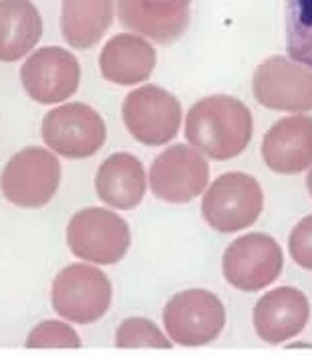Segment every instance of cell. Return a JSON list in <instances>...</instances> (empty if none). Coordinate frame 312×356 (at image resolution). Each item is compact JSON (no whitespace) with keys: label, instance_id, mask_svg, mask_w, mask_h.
Segmentation results:
<instances>
[{"label":"cell","instance_id":"obj_1","mask_svg":"<svg viewBox=\"0 0 312 356\" xmlns=\"http://www.w3.org/2000/svg\"><path fill=\"white\" fill-rule=\"evenodd\" d=\"M254 136V115L242 99L209 95L199 99L185 120V138L211 160L244 154Z\"/></svg>","mask_w":312,"mask_h":356},{"label":"cell","instance_id":"obj_2","mask_svg":"<svg viewBox=\"0 0 312 356\" xmlns=\"http://www.w3.org/2000/svg\"><path fill=\"white\" fill-rule=\"evenodd\" d=\"M130 243L128 222L102 207L77 211L67 225L69 251L93 266H116L126 257Z\"/></svg>","mask_w":312,"mask_h":356},{"label":"cell","instance_id":"obj_3","mask_svg":"<svg viewBox=\"0 0 312 356\" xmlns=\"http://www.w3.org/2000/svg\"><path fill=\"white\" fill-rule=\"evenodd\" d=\"M61 186V162L53 150L31 146L4 164L0 191L4 199L21 209H41L55 199Z\"/></svg>","mask_w":312,"mask_h":356},{"label":"cell","instance_id":"obj_4","mask_svg":"<svg viewBox=\"0 0 312 356\" xmlns=\"http://www.w3.org/2000/svg\"><path fill=\"white\" fill-rule=\"evenodd\" d=\"M264 211V191L245 172H225L213 180L201 200L205 222L219 233H237L251 227Z\"/></svg>","mask_w":312,"mask_h":356},{"label":"cell","instance_id":"obj_5","mask_svg":"<svg viewBox=\"0 0 312 356\" xmlns=\"http://www.w3.org/2000/svg\"><path fill=\"white\" fill-rule=\"evenodd\" d=\"M51 304L55 314L71 324H93L110 310V277L93 264L67 266L53 280Z\"/></svg>","mask_w":312,"mask_h":356},{"label":"cell","instance_id":"obj_6","mask_svg":"<svg viewBox=\"0 0 312 356\" xmlns=\"http://www.w3.org/2000/svg\"><path fill=\"white\" fill-rule=\"evenodd\" d=\"M225 306L209 289H185L173 296L162 312V324L171 342L178 346H205L225 328Z\"/></svg>","mask_w":312,"mask_h":356},{"label":"cell","instance_id":"obj_7","mask_svg":"<svg viewBox=\"0 0 312 356\" xmlns=\"http://www.w3.org/2000/svg\"><path fill=\"white\" fill-rule=\"evenodd\" d=\"M41 136L45 146L57 156L84 160L98 154L106 144V122L88 104H63L43 118Z\"/></svg>","mask_w":312,"mask_h":356},{"label":"cell","instance_id":"obj_8","mask_svg":"<svg viewBox=\"0 0 312 356\" xmlns=\"http://www.w3.org/2000/svg\"><path fill=\"white\" fill-rule=\"evenodd\" d=\"M122 118L136 142L144 146H164L177 138L182 108L171 91L158 86H140L126 95Z\"/></svg>","mask_w":312,"mask_h":356},{"label":"cell","instance_id":"obj_9","mask_svg":"<svg viewBox=\"0 0 312 356\" xmlns=\"http://www.w3.org/2000/svg\"><path fill=\"white\" fill-rule=\"evenodd\" d=\"M251 91L260 106L274 111H312V69L292 57L272 55L251 77Z\"/></svg>","mask_w":312,"mask_h":356},{"label":"cell","instance_id":"obj_10","mask_svg":"<svg viewBox=\"0 0 312 356\" xmlns=\"http://www.w3.org/2000/svg\"><path fill=\"white\" fill-rule=\"evenodd\" d=\"M284 269V251L267 233H247L223 253V275L231 288L260 291L272 286Z\"/></svg>","mask_w":312,"mask_h":356},{"label":"cell","instance_id":"obj_11","mask_svg":"<svg viewBox=\"0 0 312 356\" xmlns=\"http://www.w3.org/2000/svg\"><path fill=\"white\" fill-rule=\"evenodd\" d=\"M209 172V162L197 148L191 144H175L156 156L148 182L156 199L185 204L205 193Z\"/></svg>","mask_w":312,"mask_h":356},{"label":"cell","instance_id":"obj_12","mask_svg":"<svg viewBox=\"0 0 312 356\" xmlns=\"http://www.w3.org/2000/svg\"><path fill=\"white\" fill-rule=\"evenodd\" d=\"M81 81L77 57L61 47H43L26 57L21 67L24 93L43 106H55L73 97Z\"/></svg>","mask_w":312,"mask_h":356},{"label":"cell","instance_id":"obj_13","mask_svg":"<svg viewBox=\"0 0 312 356\" xmlns=\"http://www.w3.org/2000/svg\"><path fill=\"white\" fill-rule=\"evenodd\" d=\"M191 6L193 0H116L122 26L160 44L182 37L191 22Z\"/></svg>","mask_w":312,"mask_h":356},{"label":"cell","instance_id":"obj_14","mask_svg":"<svg viewBox=\"0 0 312 356\" xmlns=\"http://www.w3.org/2000/svg\"><path fill=\"white\" fill-rule=\"evenodd\" d=\"M311 320V302L298 288L282 286L264 293L254 308V328L267 344L296 338Z\"/></svg>","mask_w":312,"mask_h":356},{"label":"cell","instance_id":"obj_15","mask_svg":"<svg viewBox=\"0 0 312 356\" xmlns=\"http://www.w3.org/2000/svg\"><path fill=\"white\" fill-rule=\"evenodd\" d=\"M262 158L276 175H300L312 166V115L278 120L262 140Z\"/></svg>","mask_w":312,"mask_h":356},{"label":"cell","instance_id":"obj_16","mask_svg":"<svg viewBox=\"0 0 312 356\" xmlns=\"http://www.w3.org/2000/svg\"><path fill=\"white\" fill-rule=\"evenodd\" d=\"M156 67V49L136 33L111 37L100 51V71L114 86H140Z\"/></svg>","mask_w":312,"mask_h":356},{"label":"cell","instance_id":"obj_17","mask_svg":"<svg viewBox=\"0 0 312 356\" xmlns=\"http://www.w3.org/2000/svg\"><path fill=\"white\" fill-rule=\"evenodd\" d=\"M146 180L144 166L136 156L116 152L100 164L95 175V193L111 209L130 211L144 200Z\"/></svg>","mask_w":312,"mask_h":356},{"label":"cell","instance_id":"obj_18","mask_svg":"<svg viewBox=\"0 0 312 356\" xmlns=\"http://www.w3.org/2000/svg\"><path fill=\"white\" fill-rule=\"evenodd\" d=\"M43 37V19L31 0H0V61L26 57Z\"/></svg>","mask_w":312,"mask_h":356},{"label":"cell","instance_id":"obj_19","mask_svg":"<svg viewBox=\"0 0 312 356\" xmlns=\"http://www.w3.org/2000/svg\"><path fill=\"white\" fill-rule=\"evenodd\" d=\"M114 22V0H63L61 33L69 47L91 49Z\"/></svg>","mask_w":312,"mask_h":356},{"label":"cell","instance_id":"obj_20","mask_svg":"<svg viewBox=\"0 0 312 356\" xmlns=\"http://www.w3.org/2000/svg\"><path fill=\"white\" fill-rule=\"evenodd\" d=\"M288 57L312 69V0H286Z\"/></svg>","mask_w":312,"mask_h":356},{"label":"cell","instance_id":"obj_21","mask_svg":"<svg viewBox=\"0 0 312 356\" xmlns=\"http://www.w3.org/2000/svg\"><path fill=\"white\" fill-rule=\"evenodd\" d=\"M171 338L156 328L148 318H126L116 330L118 348H171Z\"/></svg>","mask_w":312,"mask_h":356},{"label":"cell","instance_id":"obj_22","mask_svg":"<svg viewBox=\"0 0 312 356\" xmlns=\"http://www.w3.org/2000/svg\"><path fill=\"white\" fill-rule=\"evenodd\" d=\"M26 348H79L81 340L69 324L61 320H45L37 324L24 342Z\"/></svg>","mask_w":312,"mask_h":356},{"label":"cell","instance_id":"obj_23","mask_svg":"<svg viewBox=\"0 0 312 356\" xmlns=\"http://www.w3.org/2000/svg\"><path fill=\"white\" fill-rule=\"evenodd\" d=\"M290 257L296 266L312 271V215L296 222L288 239Z\"/></svg>","mask_w":312,"mask_h":356},{"label":"cell","instance_id":"obj_24","mask_svg":"<svg viewBox=\"0 0 312 356\" xmlns=\"http://www.w3.org/2000/svg\"><path fill=\"white\" fill-rule=\"evenodd\" d=\"M306 188H309V195H311L312 199V166L311 170H309V177H306Z\"/></svg>","mask_w":312,"mask_h":356}]
</instances>
